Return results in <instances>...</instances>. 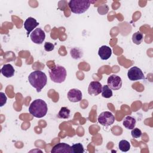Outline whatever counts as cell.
Here are the masks:
<instances>
[{
  "mask_svg": "<svg viewBox=\"0 0 153 153\" xmlns=\"http://www.w3.org/2000/svg\"><path fill=\"white\" fill-rule=\"evenodd\" d=\"M28 80L30 85L36 90L37 92H40L47 82V77L44 72L37 70L29 75Z\"/></svg>",
  "mask_w": 153,
  "mask_h": 153,
  "instance_id": "obj_1",
  "label": "cell"
},
{
  "mask_svg": "<svg viewBox=\"0 0 153 153\" xmlns=\"http://www.w3.org/2000/svg\"><path fill=\"white\" fill-rule=\"evenodd\" d=\"M48 107L46 102L41 99L34 100L29 107V112L36 118H42L47 113Z\"/></svg>",
  "mask_w": 153,
  "mask_h": 153,
  "instance_id": "obj_2",
  "label": "cell"
},
{
  "mask_svg": "<svg viewBox=\"0 0 153 153\" xmlns=\"http://www.w3.org/2000/svg\"><path fill=\"white\" fill-rule=\"evenodd\" d=\"M66 70L60 65H56L49 70V76L52 81L56 83H62L66 78Z\"/></svg>",
  "mask_w": 153,
  "mask_h": 153,
  "instance_id": "obj_3",
  "label": "cell"
},
{
  "mask_svg": "<svg viewBox=\"0 0 153 153\" xmlns=\"http://www.w3.org/2000/svg\"><path fill=\"white\" fill-rule=\"evenodd\" d=\"M91 4V1L88 0H71L68 5L71 11L75 14H82L85 12Z\"/></svg>",
  "mask_w": 153,
  "mask_h": 153,
  "instance_id": "obj_4",
  "label": "cell"
},
{
  "mask_svg": "<svg viewBox=\"0 0 153 153\" xmlns=\"http://www.w3.org/2000/svg\"><path fill=\"white\" fill-rule=\"evenodd\" d=\"M97 120L101 125L108 127L113 124L115 121V117L111 112L104 111L100 114Z\"/></svg>",
  "mask_w": 153,
  "mask_h": 153,
  "instance_id": "obj_5",
  "label": "cell"
},
{
  "mask_svg": "<svg viewBox=\"0 0 153 153\" xmlns=\"http://www.w3.org/2000/svg\"><path fill=\"white\" fill-rule=\"evenodd\" d=\"M32 41L36 44H41L45 39V34L40 27L36 28L32 31L30 35Z\"/></svg>",
  "mask_w": 153,
  "mask_h": 153,
  "instance_id": "obj_6",
  "label": "cell"
},
{
  "mask_svg": "<svg viewBox=\"0 0 153 153\" xmlns=\"http://www.w3.org/2000/svg\"><path fill=\"white\" fill-rule=\"evenodd\" d=\"M127 76L131 81L140 80L145 78L142 71L137 66H133L128 71Z\"/></svg>",
  "mask_w": 153,
  "mask_h": 153,
  "instance_id": "obj_7",
  "label": "cell"
},
{
  "mask_svg": "<svg viewBox=\"0 0 153 153\" xmlns=\"http://www.w3.org/2000/svg\"><path fill=\"white\" fill-rule=\"evenodd\" d=\"M107 84L111 89L113 90H118L121 88L122 86V79L119 76L113 74L108 77Z\"/></svg>",
  "mask_w": 153,
  "mask_h": 153,
  "instance_id": "obj_8",
  "label": "cell"
},
{
  "mask_svg": "<svg viewBox=\"0 0 153 153\" xmlns=\"http://www.w3.org/2000/svg\"><path fill=\"white\" fill-rule=\"evenodd\" d=\"M51 153L60 152V153H72L71 146L66 143L60 142L54 145L51 150Z\"/></svg>",
  "mask_w": 153,
  "mask_h": 153,
  "instance_id": "obj_9",
  "label": "cell"
},
{
  "mask_svg": "<svg viewBox=\"0 0 153 153\" xmlns=\"http://www.w3.org/2000/svg\"><path fill=\"white\" fill-rule=\"evenodd\" d=\"M68 99L71 102H80L82 98V92L77 88L71 89L67 94Z\"/></svg>",
  "mask_w": 153,
  "mask_h": 153,
  "instance_id": "obj_10",
  "label": "cell"
},
{
  "mask_svg": "<svg viewBox=\"0 0 153 153\" xmlns=\"http://www.w3.org/2000/svg\"><path fill=\"white\" fill-rule=\"evenodd\" d=\"M102 90V85L99 81H91L88 87V93L90 95L97 96L99 94Z\"/></svg>",
  "mask_w": 153,
  "mask_h": 153,
  "instance_id": "obj_11",
  "label": "cell"
},
{
  "mask_svg": "<svg viewBox=\"0 0 153 153\" xmlns=\"http://www.w3.org/2000/svg\"><path fill=\"white\" fill-rule=\"evenodd\" d=\"M39 23L35 19L32 17H28L24 23V27L27 31V36L29 34L35 29L37 26H38Z\"/></svg>",
  "mask_w": 153,
  "mask_h": 153,
  "instance_id": "obj_12",
  "label": "cell"
},
{
  "mask_svg": "<svg viewBox=\"0 0 153 153\" xmlns=\"http://www.w3.org/2000/svg\"><path fill=\"white\" fill-rule=\"evenodd\" d=\"M98 55L102 60H106L111 56L112 50L107 45H102L99 49Z\"/></svg>",
  "mask_w": 153,
  "mask_h": 153,
  "instance_id": "obj_13",
  "label": "cell"
},
{
  "mask_svg": "<svg viewBox=\"0 0 153 153\" xmlns=\"http://www.w3.org/2000/svg\"><path fill=\"white\" fill-rule=\"evenodd\" d=\"M1 74L6 78H11L14 75L15 70L11 64H5L1 69Z\"/></svg>",
  "mask_w": 153,
  "mask_h": 153,
  "instance_id": "obj_14",
  "label": "cell"
},
{
  "mask_svg": "<svg viewBox=\"0 0 153 153\" xmlns=\"http://www.w3.org/2000/svg\"><path fill=\"white\" fill-rule=\"evenodd\" d=\"M136 120L134 118L131 116H127L123 120V124L127 129L132 130L134 128L136 125Z\"/></svg>",
  "mask_w": 153,
  "mask_h": 153,
  "instance_id": "obj_15",
  "label": "cell"
},
{
  "mask_svg": "<svg viewBox=\"0 0 153 153\" xmlns=\"http://www.w3.org/2000/svg\"><path fill=\"white\" fill-rule=\"evenodd\" d=\"M70 116V110L66 107H62L59 111L57 117L60 118L67 119Z\"/></svg>",
  "mask_w": 153,
  "mask_h": 153,
  "instance_id": "obj_16",
  "label": "cell"
},
{
  "mask_svg": "<svg viewBox=\"0 0 153 153\" xmlns=\"http://www.w3.org/2000/svg\"><path fill=\"white\" fill-rule=\"evenodd\" d=\"M118 148L122 152H127L130 149V144L126 140H121L118 143Z\"/></svg>",
  "mask_w": 153,
  "mask_h": 153,
  "instance_id": "obj_17",
  "label": "cell"
},
{
  "mask_svg": "<svg viewBox=\"0 0 153 153\" xmlns=\"http://www.w3.org/2000/svg\"><path fill=\"white\" fill-rule=\"evenodd\" d=\"M112 91L108 85H105L102 86V97L108 99L112 96Z\"/></svg>",
  "mask_w": 153,
  "mask_h": 153,
  "instance_id": "obj_18",
  "label": "cell"
},
{
  "mask_svg": "<svg viewBox=\"0 0 153 153\" xmlns=\"http://www.w3.org/2000/svg\"><path fill=\"white\" fill-rule=\"evenodd\" d=\"M143 41V35L140 32H136L132 35V41L136 45H139Z\"/></svg>",
  "mask_w": 153,
  "mask_h": 153,
  "instance_id": "obj_19",
  "label": "cell"
},
{
  "mask_svg": "<svg viewBox=\"0 0 153 153\" xmlns=\"http://www.w3.org/2000/svg\"><path fill=\"white\" fill-rule=\"evenodd\" d=\"M72 153H83L84 149L83 145L81 143H75L71 146Z\"/></svg>",
  "mask_w": 153,
  "mask_h": 153,
  "instance_id": "obj_20",
  "label": "cell"
},
{
  "mask_svg": "<svg viewBox=\"0 0 153 153\" xmlns=\"http://www.w3.org/2000/svg\"><path fill=\"white\" fill-rule=\"evenodd\" d=\"M71 55L74 59H78L82 56V53L78 48H74L71 50Z\"/></svg>",
  "mask_w": 153,
  "mask_h": 153,
  "instance_id": "obj_21",
  "label": "cell"
},
{
  "mask_svg": "<svg viewBox=\"0 0 153 153\" xmlns=\"http://www.w3.org/2000/svg\"><path fill=\"white\" fill-rule=\"evenodd\" d=\"M131 134L133 138H139L142 136V133L138 128H134L131 130Z\"/></svg>",
  "mask_w": 153,
  "mask_h": 153,
  "instance_id": "obj_22",
  "label": "cell"
},
{
  "mask_svg": "<svg viewBox=\"0 0 153 153\" xmlns=\"http://www.w3.org/2000/svg\"><path fill=\"white\" fill-rule=\"evenodd\" d=\"M44 50L46 51H51L54 50V45L50 42H45L44 45Z\"/></svg>",
  "mask_w": 153,
  "mask_h": 153,
  "instance_id": "obj_23",
  "label": "cell"
},
{
  "mask_svg": "<svg viewBox=\"0 0 153 153\" xmlns=\"http://www.w3.org/2000/svg\"><path fill=\"white\" fill-rule=\"evenodd\" d=\"M0 98H1V103H0V106L2 107L7 102V97L5 93L3 92L0 93Z\"/></svg>",
  "mask_w": 153,
  "mask_h": 153,
  "instance_id": "obj_24",
  "label": "cell"
}]
</instances>
